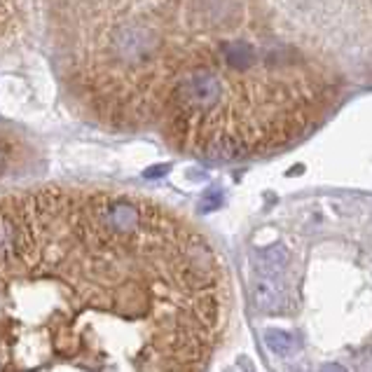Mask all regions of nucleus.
Instances as JSON below:
<instances>
[{
    "label": "nucleus",
    "instance_id": "3",
    "mask_svg": "<svg viewBox=\"0 0 372 372\" xmlns=\"http://www.w3.org/2000/svg\"><path fill=\"white\" fill-rule=\"evenodd\" d=\"M262 339H265V347L277 356H291L295 351V337L288 330L269 328V330H265Z\"/></svg>",
    "mask_w": 372,
    "mask_h": 372
},
{
    "label": "nucleus",
    "instance_id": "8",
    "mask_svg": "<svg viewBox=\"0 0 372 372\" xmlns=\"http://www.w3.org/2000/svg\"><path fill=\"white\" fill-rule=\"evenodd\" d=\"M321 372H347V368L337 366V363H328V366H323Z\"/></svg>",
    "mask_w": 372,
    "mask_h": 372
},
{
    "label": "nucleus",
    "instance_id": "7",
    "mask_svg": "<svg viewBox=\"0 0 372 372\" xmlns=\"http://www.w3.org/2000/svg\"><path fill=\"white\" fill-rule=\"evenodd\" d=\"M166 171H169V166H155V169L146 171V176H148V178H153V176H164Z\"/></svg>",
    "mask_w": 372,
    "mask_h": 372
},
{
    "label": "nucleus",
    "instance_id": "1",
    "mask_svg": "<svg viewBox=\"0 0 372 372\" xmlns=\"http://www.w3.org/2000/svg\"><path fill=\"white\" fill-rule=\"evenodd\" d=\"M26 248V237L21 220L14 211V204L3 202L0 204V267H14L21 262Z\"/></svg>",
    "mask_w": 372,
    "mask_h": 372
},
{
    "label": "nucleus",
    "instance_id": "4",
    "mask_svg": "<svg viewBox=\"0 0 372 372\" xmlns=\"http://www.w3.org/2000/svg\"><path fill=\"white\" fill-rule=\"evenodd\" d=\"M14 7H17V0H0V35L5 33L7 24H10Z\"/></svg>",
    "mask_w": 372,
    "mask_h": 372
},
{
    "label": "nucleus",
    "instance_id": "6",
    "mask_svg": "<svg viewBox=\"0 0 372 372\" xmlns=\"http://www.w3.org/2000/svg\"><path fill=\"white\" fill-rule=\"evenodd\" d=\"M220 207V192H209L207 197H204V202H202V211L204 214H209V211H214V209H218Z\"/></svg>",
    "mask_w": 372,
    "mask_h": 372
},
{
    "label": "nucleus",
    "instance_id": "2",
    "mask_svg": "<svg viewBox=\"0 0 372 372\" xmlns=\"http://www.w3.org/2000/svg\"><path fill=\"white\" fill-rule=\"evenodd\" d=\"M257 52L246 40H220L218 45V62L225 71L244 73L255 66Z\"/></svg>",
    "mask_w": 372,
    "mask_h": 372
},
{
    "label": "nucleus",
    "instance_id": "5",
    "mask_svg": "<svg viewBox=\"0 0 372 372\" xmlns=\"http://www.w3.org/2000/svg\"><path fill=\"white\" fill-rule=\"evenodd\" d=\"M12 162V148L5 139H0V176H5V171L10 169Z\"/></svg>",
    "mask_w": 372,
    "mask_h": 372
}]
</instances>
